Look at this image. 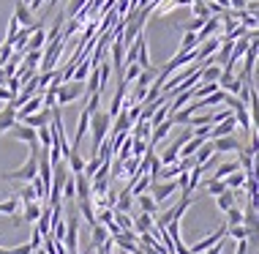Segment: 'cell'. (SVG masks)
I'll use <instances>...</instances> for the list:
<instances>
[{"instance_id":"41","label":"cell","mask_w":259,"mask_h":254,"mask_svg":"<svg viewBox=\"0 0 259 254\" xmlns=\"http://www.w3.org/2000/svg\"><path fill=\"white\" fill-rule=\"evenodd\" d=\"M202 25H205V19H197V17H194V19H191V22H188V25H186V30H188V33H197V30H199V27H202Z\"/></svg>"},{"instance_id":"44","label":"cell","mask_w":259,"mask_h":254,"mask_svg":"<svg viewBox=\"0 0 259 254\" xmlns=\"http://www.w3.org/2000/svg\"><path fill=\"white\" fill-rule=\"evenodd\" d=\"M215 6H219V9H229V0H213Z\"/></svg>"},{"instance_id":"34","label":"cell","mask_w":259,"mask_h":254,"mask_svg":"<svg viewBox=\"0 0 259 254\" xmlns=\"http://www.w3.org/2000/svg\"><path fill=\"white\" fill-rule=\"evenodd\" d=\"M38 134V145L41 148H52V131H50V126H41V129H36Z\"/></svg>"},{"instance_id":"42","label":"cell","mask_w":259,"mask_h":254,"mask_svg":"<svg viewBox=\"0 0 259 254\" xmlns=\"http://www.w3.org/2000/svg\"><path fill=\"white\" fill-rule=\"evenodd\" d=\"M246 6H248V0H229V9H235V11H246Z\"/></svg>"},{"instance_id":"38","label":"cell","mask_w":259,"mask_h":254,"mask_svg":"<svg viewBox=\"0 0 259 254\" xmlns=\"http://www.w3.org/2000/svg\"><path fill=\"white\" fill-rule=\"evenodd\" d=\"M227 235H232L235 241H246V238H248V230L243 227V224H237V227H227Z\"/></svg>"},{"instance_id":"14","label":"cell","mask_w":259,"mask_h":254,"mask_svg":"<svg viewBox=\"0 0 259 254\" xmlns=\"http://www.w3.org/2000/svg\"><path fill=\"white\" fill-rule=\"evenodd\" d=\"M47 47V30L44 27H36V30L30 33V39H27V44H25V52H33V49H44Z\"/></svg>"},{"instance_id":"7","label":"cell","mask_w":259,"mask_h":254,"mask_svg":"<svg viewBox=\"0 0 259 254\" xmlns=\"http://www.w3.org/2000/svg\"><path fill=\"white\" fill-rule=\"evenodd\" d=\"M224 238H227V227H221V230H215V232H213V235H207V238H202V241H199V243H194V246H191V249H188V251H191V254H202V251H207V249H213V246H215V243H221V241H224Z\"/></svg>"},{"instance_id":"26","label":"cell","mask_w":259,"mask_h":254,"mask_svg":"<svg viewBox=\"0 0 259 254\" xmlns=\"http://www.w3.org/2000/svg\"><path fill=\"white\" fill-rule=\"evenodd\" d=\"M224 183H227V189H232V192H237L240 186H246V172H243V169H237V172L227 175V178H224Z\"/></svg>"},{"instance_id":"19","label":"cell","mask_w":259,"mask_h":254,"mask_svg":"<svg viewBox=\"0 0 259 254\" xmlns=\"http://www.w3.org/2000/svg\"><path fill=\"white\" fill-rule=\"evenodd\" d=\"M68 164V169H71V175H79L82 169H85V159L79 156V151H76V148H71V153H68L66 159H63Z\"/></svg>"},{"instance_id":"24","label":"cell","mask_w":259,"mask_h":254,"mask_svg":"<svg viewBox=\"0 0 259 254\" xmlns=\"http://www.w3.org/2000/svg\"><path fill=\"white\" fill-rule=\"evenodd\" d=\"M153 230V216L150 213H139L134 219V232L137 235H142V232H150Z\"/></svg>"},{"instance_id":"4","label":"cell","mask_w":259,"mask_h":254,"mask_svg":"<svg viewBox=\"0 0 259 254\" xmlns=\"http://www.w3.org/2000/svg\"><path fill=\"white\" fill-rule=\"evenodd\" d=\"M79 96H85V82L68 80V82H63L60 88H58V93H55V104H58V107H63V104L76 101Z\"/></svg>"},{"instance_id":"33","label":"cell","mask_w":259,"mask_h":254,"mask_svg":"<svg viewBox=\"0 0 259 254\" xmlns=\"http://www.w3.org/2000/svg\"><path fill=\"white\" fill-rule=\"evenodd\" d=\"M17 197H19V202H22V205H25V202H38V200H36V189H33V183L22 186V192H19Z\"/></svg>"},{"instance_id":"6","label":"cell","mask_w":259,"mask_h":254,"mask_svg":"<svg viewBox=\"0 0 259 254\" xmlns=\"http://www.w3.org/2000/svg\"><path fill=\"white\" fill-rule=\"evenodd\" d=\"M175 192H178V183H175V180H156L150 186V197L156 202H166Z\"/></svg>"},{"instance_id":"35","label":"cell","mask_w":259,"mask_h":254,"mask_svg":"<svg viewBox=\"0 0 259 254\" xmlns=\"http://www.w3.org/2000/svg\"><path fill=\"white\" fill-rule=\"evenodd\" d=\"M19 27H22V25H19V22H17V17L11 14V19H9V33H6V44H14V39H17Z\"/></svg>"},{"instance_id":"28","label":"cell","mask_w":259,"mask_h":254,"mask_svg":"<svg viewBox=\"0 0 259 254\" xmlns=\"http://www.w3.org/2000/svg\"><path fill=\"white\" fill-rule=\"evenodd\" d=\"M237 169H240V164H237V161H224L221 167H215L213 178H215V180H224V178H227V175H232V172H237Z\"/></svg>"},{"instance_id":"21","label":"cell","mask_w":259,"mask_h":254,"mask_svg":"<svg viewBox=\"0 0 259 254\" xmlns=\"http://www.w3.org/2000/svg\"><path fill=\"white\" fill-rule=\"evenodd\" d=\"M79 202V210H82V216H85V222L90 224V227H93L96 224V205H93V197H90V200H76Z\"/></svg>"},{"instance_id":"32","label":"cell","mask_w":259,"mask_h":254,"mask_svg":"<svg viewBox=\"0 0 259 254\" xmlns=\"http://www.w3.org/2000/svg\"><path fill=\"white\" fill-rule=\"evenodd\" d=\"M227 213V227H237V224H243V208H229V210H224Z\"/></svg>"},{"instance_id":"9","label":"cell","mask_w":259,"mask_h":254,"mask_svg":"<svg viewBox=\"0 0 259 254\" xmlns=\"http://www.w3.org/2000/svg\"><path fill=\"white\" fill-rule=\"evenodd\" d=\"M215 148V153H237L243 148V142L235 137V134H229V137H219V139H210Z\"/></svg>"},{"instance_id":"22","label":"cell","mask_w":259,"mask_h":254,"mask_svg":"<svg viewBox=\"0 0 259 254\" xmlns=\"http://www.w3.org/2000/svg\"><path fill=\"white\" fill-rule=\"evenodd\" d=\"M90 58H82L79 63H76V68H74V74H71V80L74 82H85L88 80V74H90Z\"/></svg>"},{"instance_id":"10","label":"cell","mask_w":259,"mask_h":254,"mask_svg":"<svg viewBox=\"0 0 259 254\" xmlns=\"http://www.w3.org/2000/svg\"><path fill=\"white\" fill-rule=\"evenodd\" d=\"M41 107H44V96H41V93L30 96V98H27V101L22 104V107L17 110V123H19V121H25V118H27V115H33V112H38Z\"/></svg>"},{"instance_id":"45","label":"cell","mask_w":259,"mask_h":254,"mask_svg":"<svg viewBox=\"0 0 259 254\" xmlns=\"http://www.w3.org/2000/svg\"><path fill=\"white\" fill-rule=\"evenodd\" d=\"M33 254H47V251H44V249H36V251H33Z\"/></svg>"},{"instance_id":"5","label":"cell","mask_w":259,"mask_h":254,"mask_svg":"<svg viewBox=\"0 0 259 254\" xmlns=\"http://www.w3.org/2000/svg\"><path fill=\"white\" fill-rule=\"evenodd\" d=\"M79 241V216L76 213H68V222H66V238H63V246H66L68 254H76V243Z\"/></svg>"},{"instance_id":"25","label":"cell","mask_w":259,"mask_h":254,"mask_svg":"<svg viewBox=\"0 0 259 254\" xmlns=\"http://www.w3.org/2000/svg\"><path fill=\"white\" fill-rule=\"evenodd\" d=\"M41 216V202H25V210H22V219L30 224H36Z\"/></svg>"},{"instance_id":"39","label":"cell","mask_w":259,"mask_h":254,"mask_svg":"<svg viewBox=\"0 0 259 254\" xmlns=\"http://www.w3.org/2000/svg\"><path fill=\"white\" fill-rule=\"evenodd\" d=\"M11 52H14V47L3 41V44H0V66H6V63L11 60Z\"/></svg>"},{"instance_id":"17","label":"cell","mask_w":259,"mask_h":254,"mask_svg":"<svg viewBox=\"0 0 259 254\" xmlns=\"http://www.w3.org/2000/svg\"><path fill=\"white\" fill-rule=\"evenodd\" d=\"M14 123H17V110H14L11 104H6V107L0 110V134H6Z\"/></svg>"},{"instance_id":"8","label":"cell","mask_w":259,"mask_h":254,"mask_svg":"<svg viewBox=\"0 0 259 254\" xmlns=\"http://www.w3.org/2000/svg\"><path fill=\"white\" fill-rule=\"evenodd\" d=\"M112 243H115L120 251H128L131 254L139 246V238H137L134 230H128V232H120V235H112Z\"/></svg>"},{"instance_id":"13","label":"cell","mask_w":259,"mask_h":254,"mask_svg":"<svg viewBox=\"0 0 259 254\" xmlns=\"http://www.w3.org/2000/svg\"><path fill=\"white\" fill-rule=\"evenodd\" d=\"M14 17H17V22L22 25V27H33V25H36V19H33V11H30V6L22 3V0H19V3H17V9H14Z\"/></svg>"},{"instance_id":"40","label":"cell","mask_w":259,"mask_h":254,"mask_svg":"<svg viewBox=\"0 0 259 254\" xmlns=\"http://www.w3.org/2000/svg\"><path fill=\"white\" fill-rule=\"evenodd\" d=\"M41 241H44V235H41V232L33 227V235H30V249L36 251V249H41Z\"/></svg>"},{"instance_id":"2","label":"cell","mask_w":259,"mask_h":254,"mask_svg":"<svg viewBox=\"0 0 259 254\" xmlns=\"http://www.w3.org/2000/svg\"><path fill=\"white\" fill-rule=\"evenodd\" d=\"M109 126H112L109 112L96 110V112H93V118H90V134H93V156H96V151L101 148L104 139L109 137Z\"/></svg>"},{"instance_id":"27","label":"cell","mask_w":259,"mask_h":254,"mask_svg":"<svg viewBox=\"0 0 259 254\" xmlns=\"http://www.w3.org/2000/svg\"><path fill=\"white\" fill-rule=\"evenodd\" d=\"M137 200H139V208H142V213H150V216L158 213V202L153 200L150 194H139Z\"/></svg>"},{"instance_id":"36","label":"cell","mask_w":259,"mask_h":254,"mask_svg":"<svg viewBox=\"0 0 259 254\" xmlns=\"http://www.w3.org/2000/svg\"><path fill=\"white\" fill-rule=\"evenodd\" d=\"M90 3V0H68V9H66V17H76L85 6Z\"/></svg>"},{"instance_id":"29","label":"cell","mask_w":259,"mask_h":254,"mask_svg":"<svg viewBox=\"0 0 259 254\" xmlns=\"http://www.w3.org/2000/svg\"><path fill=\"white\" fill-rule=\"evenodd\" d=\"M197 33H183V41H180V47H178V52H194V49H197Z\"/></svg>"},{"instance_id":"23","label":"cell","mask_w":259,"mask_h":254,"mask_svg":"<svg viewBox=\"0 0 259 254\" xmlns=\"http://www.w3.org/2000/svg\"><path fill=\"white\" fill-rule=\"evenodd\" d=\"M107 241H109L107 227H104V224H93V238H90V246H93V249H99V246L107 243Z\"/></svg>"},{"instance_id":"18","label":"cell","mask_w":259,"mask_h":254,"mask_svg":"<svg viewBox=\"0 0 259 254\" xmlns=\"http://www.w3.org/2000/svg\"><path fill=\"white\" fill-rule=\"evenodd\" d=\"M213 156H215V148H213V142L207 139V142H202V145H199V151L194 153L191 159H194V164H207V161L213 159Z\"/></svg>"},{"instance_id":"30","label":"cell","mask_w":259,"mask_h":254,"mask_svg":"<svg viewBox=\"0 0 259 254\" xmlns=\"http://www.w3.org/2000/svg\"><path fill=\"white\" fill-rule=\"evenodd\" d=\"M112 219H115V224H117V227H120L123 232L134 230V222H131V216H128V213H120V210H112Z\"/></svg>"},{"instance_id":"15","label":"cell","mask_w":259,"mask_h":254,"mask_svg":"<svg viewBox=\"0 0 259 254\" xmlns=\"http://www.w3.org/2000/svg\"><path fill=\"white\" fill-rule=\"evenodd\" d=\"M74 186H76V200H90L93 192H90V178L88 175H74Z\"/></svg>"},{"instance_id":"12","label":"cell","mask_w":259,"mask_h":254,"mask_svg":"<svg viewBox=\"0 0 259 254\" xmlns=\"http://www.w3.org/2000/svg\"><path fill=\"white\" fill-rule=\"evenodd\" d=\"M9 131H11L17 139H22V142H27V145L38 142V134H36V129H30V126H25V123H14Z\"/></svg>"},{"instance_id":"31","label":"cell","mask_w":259,"mask_h":254,"mask_svg":"<svg viewBox=\"0 0 259 254\" xmlns=\"http://www.w3.org/2000/svg\"><path fill=\"white\" fill-rule=\"evenodd\" d=\"M205 189H207L210 197H219L221 192H227V183H224V180H215V178H207V180H205Z\"/></svg>"},{"instance_id":"3","label":"cell","mask_w":259,"mask_h":254,"mask_svg":"<svg viewBox=\"0 0 259 254\" xmlns=\"http://www.w3.org/2000/svg\"><path fill=\"white\" fill-rule=\"evenodd\" d=\"M191 202H194V194H191V197L183 194V197H180V202H178L175 208L164 210V213H156V216H153V224H156V230H164L169 222H180V219H183V213H186L188 208H191Z\"/></svg>"},{"instance_id":"37","label":"cell","mask_w":259,"mask_h":254,"mask_svg":"<svg viewBox=\"0 0 259 254\" xmlns=\"http://www.w3.org/2000/svg\"><path fill=\"white\" fill-rule=\"evenodd\" d=\"M63 200H76V186H74V175H68V180L63 183Z\"/></svg>"},{"instance_id":"46","label":"cell","mask_w":259,"mask_h":254,"mask_svg":"<svg viewBox=\"0 0 259 254\" xmlns=\"http://www.w3.org/2000/svg\"><path fill=\"white\" fill-rule=\"evenodd\" d=\"M22 3H27V6H30V0H22Z\"/></svg>"},{"instance_id":"43","label":"cell","mask_w":259,"mask_h":254,"mask_svg":"<svg viewBox=\"0 0 259 254\" xmlns=\"http://www.w3.org/2000/svg\"><path fill=\"white\" fill-rule=\"evenodd\" d=\"M202 254H221V243H215L213 249H207V251H202Z\"/></svg>"},{"instance_id":"11","label":"cell","mask_w":259,"mask_h":254,"mask_svg":"<svg viewBox=\"0 0 259 254\" xmlns=\"http://www.w3.org/2000/svg\"><path fill=\"white\" fill-rule=\"evenodd\" d=\"M50 121H52V110L41 107L38 112H33V115H27L25 121H19V123L30 126V129H41V126H50Z\"/></svg>"},{"instance_id":"16","label":"cell","mask_w":259,"mask_h":254,"mask_svg":"<svg viewBox=\"0 0 259 254\" xmlns=\"http://www.w3.org/2000/svg\"><path fill=\"white\" fill-rule=\"evenodd\" d=\"M137 66L139 68H150V52H148V41H145V36H137Z\"/></svg>"},{"instance_id":"1","label":"cell","mask_w":259,"mask_h":254,"mask_svg":"<svg viewBox=\"0 0 259 254\" xmlns=\"http://www.w3.org/2000/svg\"><path fill=\"white\" fill-rule=\"evenodd\" d=\"M38 151H41V145L33 142L30 145V156H27L25 164L19 167V169H14V172H6L3 178L6 180H25V183H30L38 175Z\"/></svg>"},{"instance_id":"20","label":"cell","mask_w":259,"mask_h":254,"mask_svg":"<svg viewBox=\"0 0 259 254\" xmlns=\"http://www.w3.org/2000/svg\"><path fill=\"white\" fill-rule=\"evenodd\" d=\"M215 202H219L221 210H229L237 205V192H232V189H227V192H221L219 197H215Z\"/></svg>"}]
</instances>
